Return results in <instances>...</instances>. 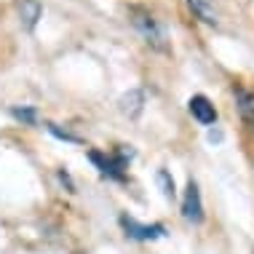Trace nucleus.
<instances>
[{
    "instance_id": "nucleus-9",
    "label": "nucleus",
    "mask_w": 254,
    "mask_h": 254,
    "mask_svg": "<svg viewBox=\"0 0 254 254\" xmlns=\"http://www.w3.org/2000/svg\"><path fill=\"white\" fill-rule=\"evenodd\" d=\"M190 8H193L203 22L209 24H217V11H214V0H188Z\"/></svg>"
},
{
    "instance_id": "nucleus-2",
    "label": "nucleus",
    "mask_w": 254,
    "mask_h": 254,
    "mask_svg": "<svg viewBox=\"0 0 254 254\" xmlns=\"http://www.w3.org/2000/svg\"><path fill=\"white\" fill-rule=\"evenodd\" d=\"M134 27L142 32V38L147 40L153 49H158V51H166V35H163V30L155 24V19L150 16V13H145V11H139V8H134Z\"/></svg>"
},
{
    "instance_id": "nucleus-3",
    "label": "nucleus",
    "mask_w": 254,
    "mask_h": 254,
    "mask_svg": "<svg viewBox=\"0 0 254 254\" xmlns=\"http://www.w3.org/2000/svg\"><path fill=\"white\" fill-rule=\"evenodd\" d=\"M121 225L123 230H126L128 238H136V241H155V238H161L163 233H166V228L163 225H139L134 217H121Z\"/></svg>"
},
{
    "instance_id": "nucleus-7",
    "label": "nucleus",
    "mask_w": 254,
    "mask_h": 254,
    "mask_svg": "<svg viewBox=\"0 0 254 254\" xmlns=\"http://www.w3.org/2000/svg\"><path fill=\"white\" fill-rule=\"evenodd\" d=\"M118 105H121V113H123V115H128V118H139L142 105H145V94H142L139 88H134V91L123 94Z\"/></svg>"
},
{
    "instance_id": "nucleus-5",
    "label": "nucleus",
    "mask_w": 254,
    "mask_h": 254,
    "mask_svg": "<svg viewBox=\"0 0 254 254\" xmlns=\"http://www.w3.org/2000/svg\"><path fill=\"white\" fill-rule=\"evenodd\" d=\"M188 107H190V113H193V118L198 123H203V126H211V123L217 121V110L203 94H195V97L188 102Z\"/></svg>"
},
{
    "instance_id": "nucleus-6",
    "label": "nucleus",
    "mask_w": 254,
    "mask_h": 254,
    "mask_svg": "<svg viewBox=\"0 0 254 254\" xmlns=\"http://www.w3.org/2000/svg\"><path fill=\"white\" fill-rule=\"evenodd\" d=\"M40 13H43V8H40L38 0H22V3H19V22H22V27L27 32L35 30Z\"/></svg>"
},
{
    "instance_id": "nucleus-4",
    "label": "nucleus",
    "mask_w": 254,
    "mask_h": 254,
    "mask_svg": "<svg viewBox=\"0 0 254 254\" xmlns=\"http://www.w3.org/2000/svg\"><path fill=\"white\" fill-rule=\"evenodd\" d=\"M182 217L188 219V222H203V203H201V190H198V185L190 180L188 182V190H185V201H182Z\"/></svg>"
},
{
    "instance_id": "nucleus-8",
    "label": "nucleus",
    "mask_w": 254,
    "mask_h": 254,
    "mask_svg": "<svg viewBox=\"0 0 254 254\" xmlns=\"http://www.w3.org/2000/svg\"><path fill=\"white\" fill-rule=\"evenodd\" d=\"M236 99H238V110H241L244 121L254 128V94L241 91V88H238V91H236Z\"/></svg>"
},
{
    "instance_id": "nucleus-12",
    "label": "nucleus",
    "mask_w": 254,
    "mask_h": 254,
    "mask_svg": "<svg viewBox=\"0 0 254 254\" xmlns=\"http://www.w3.org/2000/svg\"><path fill=\"white\" fill-rule=\"evenodd\" d=\"M49 131H51V134H57L59 139H67V142H80V136H75V134H70V131H64V128H59L57 123H49Z\"/></svg>"
},
{
    "instance_id": "nucleus-1",
    "label": "nucleus",
    "mask_w": 254,
    "mask_h": 254,
    "mask_svg": "<svg viewBox=\"0 0 254 254\" xmlns=\"http://www.w3.org/2000/svg\"><path fill=\"white\" fill-rule=\"evenodd\" d=\"M88 158H91V163H97V169L105 177L123 182L126 180V166H128V158H131V150H118L115 155H102L97 150H91Z\"/></svg>"
},
{
    "instance_id": "nucleus-11",
    "label": "nucleus",
    "mask_w": 254,
    "mask_h": 254,
    "mask_svg": "<svg viewBox=\"0 0 254 254\" xmlns=\"http://www.w3.org/2000/svg\"><path fill=\"white\" fill-rule=\"evenodd\" d=\"M158 185H161V193L166 198H174V180L169 177V171H158Z\"/></svg>"
},
{
    "instance_id": "nucleus-10",
    "label": "nucleus",
    "mask_w": 254,
    "mask_h": 254,
    "mask_svg": "<svg viewBox=\"0 0 254 254\" xmlns=\"http://www.w3.org/2000/svg\"><path fill=\"white\" fill-rule=\"evenodd\" d=\"M11 115H13L16 121H22V123H30V126L38 121V110H35V107H13Z\"/></svg>"
}]
</instances>
